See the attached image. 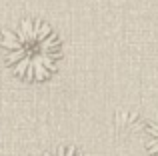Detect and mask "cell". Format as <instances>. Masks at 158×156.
<instances>
[{"mask_svg":"<svg viewBox=\"0 0 158 156\" xmlns=\"http://www.w3.org/2000/svg\"><path fill=\"white\" fill-rule=\"evenodd\" d=\"M6 48V62L14 68L16 76L26 80L42 82L56 70V60H60L58 36L46 22L24 18L16 32L2 30V40Z\"/></svg>","mask_w":158,"mask_h":156,"instance_id":"1","label":"cell"},{"mask_svg":"<svg viewBox=\"0 0 158 156\" xmlns=\"http://www.w3.org/2000/svg\"><path fill=\"white\" fill-rule=\"evenodd\" d=\"M148 132V140H146V150L150 156H158V124H148L146 128Z\"/></svg>","mask_w":158,"mask_h":156,"instance_id":"2","label":"cell"},{"mask_svg":"<svg viewBox=\"0 0 158 156\" xmlns=\"http://www.w3.org/2000/svg\"><path fill=\"white\" fill-rule=\"evenodd\" d=\"M44 156H84V154L80 150H76L74 146H60L52 152H44Z\"/></svg>","mask_w":158,"mask_h":156,"instance_id":"3","label":"cell"}]
</instances>
